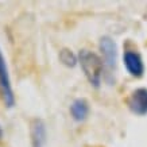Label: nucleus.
Here are the masks:
<instances>
[{
    "label": "nucleus",
    "mask_w": 147,
    "mask_h": 147,
    "mask_svg": "<svg viewBox=\"0 0 147 147\" xmlns=\"http://www.w3.org/2000/svg\"><path fill=\"white\" fill-rule=\"evenodd\" d=\"M0 136H1V129H0Z\"/></svg>",
    "instance_id": "1a4fd4ad"
},
{
    "label": "nucleus",
    "mask_w": 147,
    "mask_h": 147,
    "mask_svg": "<svg viewBox=\"0 0 147 147\" xmlns=\"http://www.w3.org/2000/svg\"><path fill=\"white\" fill-rule=\"evenodd\" d=\"M123 62L129 74L135 78H140L144 74V63L140 54L134 50H127L123 54Z\"/></svg>",
    "instance_id": "39448f33"
},
{
    "label": "nucleus",
    "mask_w": 147,
    "mask_h": 147,
    "mask_svg": "<svg viewBox=\"0 0 147 147\" xmlns=\"http://www.w3.org/2000/svg\"><path fill=\"white\" fill-rule=\"evenodd\" d=\"M0 90H1L5 104L8 107H12L13 102H15V97H13V92L12 88H11L7 63H5V59L3 57V54H1V50H0Z\"/></svg>",
    "instance_id": "7ed1b4c3"
},
{
    "label": "nucleus",
    "mask_w": 147,
    "mask_h": 147,
    "mask_svg": "<svg viewBox=\"0 0 147 147\" xmlns=\"http://www.w3.org/2000/svg\"><path fill=\"white\" fill-rule=\"evenodd\" d=\"M70 116L73 117V120L76 121H84L86 120V117L89 115V102L85 98H76L74 101L70 104Z\"/></svg>",
    "instance_id": "423d86ee"
},
{
    "label": "nucleus",
    "mask_w": 147,
    "mask_h": 147,
    "mask_svg": "<svg viewBox=\"0 0 147 147\" xmlns=\"http://www.w3.org/2000/svg\"><path fill=\"white\" fill-rule=\"evenodd\" d=\"M98 49L101 51V59L104 65H107L109 69H115L116 58H117V47H116L115 40L108 35L101 36L100 43H98Z\"/></svg>",
    "instance_id": "20e7f679"
},
{
    "label": "nucleus",
    "mask_w": 147,
    "mask_h": 147,
    "mask_svg": "<svg viewBox=\"0 0 147 147\" xmlns=\"http://www.w3.org/2000/svg\"><path fill=\"white\" fill-rule=\"evenodd\" d=\"M125 102L132 113L138 116L147 115V88H138L132 90Z\"/></svg>",
    "instance_id": "f03ea898"
},
{
    "label": "nucleus",
    "mask_w": 147,
    "mask_h": 147,
    "mask_svg": "<svg viewBox=\"0 0 147 147\" xmlns=\"http://www.w3.org/2000/svg\"><path fill=\"white\" fill-rule=\"evenodd\" d=\"M58 57H59V61L67 67H74L78 63L77 55L70 49H62L58 54Z\"/></svg>",
    "instance_id": "6e6552de"
},
{
    "label": "nucleus",
    "mask_w": 147,
    "mask_h": 147,
    "mask_svg": "<svg viewBox=\"0 0 147 147\" xmlns=\"http://www.w3.org/2000/svg\"><path fill=\"white\" fill-rule=\"evenodd\" d=\"M77 59L81 65V69L84 71L86 80L94 88H98L101 84L102 71H104V62L101 57L90 50H80L77 55Z\"/></svg>",
    "instance_id": "f257e3e1"
},
{
    "label": "nucleus",
    "mask_w": 147,
    "mask_h": 147,
    "mask_svg": "<svg viewBox=\"0 0 147 147\" xmlns=\"http://www.w3.org/2000/svg\"><path fill=\"white\" fill-rule=\"evenodd\" d=\"M32 147H43L46 142V125L40 119H34L31 123Z\"/></svg>",
    "instance_id": "0eeeda50"
}]
</instances>
